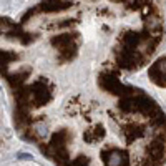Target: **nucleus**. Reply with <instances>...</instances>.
Wrapping results in <instances>:
<instances>
[{"label": "nucleus", "instance_id": "2", "mask_svg": "<svg viewBox=\"0 0 166 166\" xmlns=\"http://www.w3.org/2000/svg\"><path fill=\"white\" fill-rule=\"evenodd\" d=\"M20 133L57 166H165L166 115L123 80L60 95L18 120Z\"/></svg>", "mask_w": 166, "mask_h": 166}, {"label": "nucleus", "instance_id": "1", "mask_svg": "<svg viewBox=\"0 0 166 166\" xmlns=\"http://www.w3.org/2000/svg\"><path fill=\"white\" fill-rule=\"evenodd\" d=\"M165 38L159 0H42L0 18V75L33 105L103 72L141 70Z\"/></svg>", "mask_w": 166, "mask_h": 166}, {"label": "nucleus", "instance_id": "4", "mask_svg": "<svg viewBox=\"0 0 166 166\" xmlns=\"http://www.w3.org/2000/svg\"><path fill=\"white\" fill-rule=\"evenodd\" d=\"M18 158H20V159H27V158H30V155H27V153H20Z\"/></svg>", "mask_w": 166, "mask_h": 166}, {"label": "nucleus", "instance_id": "3", "mask_svg": "<svg viewBox=\"0 0 166 166\" xmlns=\"http://www.w3.org/2000/svg\"><path fill=\"white\" fill-rule=\"evenodd\" d=\"M148 78L159 88H166V55L153 61L148 70Z\"/></svg>", "mask_w": 166, "mask_h": 166}]
</instances>
